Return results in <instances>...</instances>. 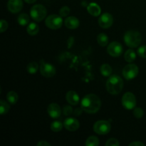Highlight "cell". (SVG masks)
I'll return each instance as SVG.
<instances>
[{"label": "cell", "instance_id": "obj_18", "mask_svg": "<svg viewBox=\"0 0 146 146\" xmlns=\"http://www.w3.org/2000/svg\"><path fill=\"white\" fill-rule=\"evenodd\" d=\"M27 33H28L29 35L35 36L38 33V31H39V27H38V26L37 25L36 23L31 22L27 26Z\"/></svg>", "mask_w": 146, "mask_h": 146}, {"label": "cell", "instance_id": "obj_33", "mask_svg": "<svg viewBox=\"0 0 146 146\" xmlns=\"http://www.w3.org/2000/svg\"><path fill=\"white\" fill-rule=\"evenodd\" d=\"M8 28V23L6 20L1 19L0 21V31L1 33L4 32Z\"/></svg>", "mask_w": 146, "mask_h": 146}, {"label": "cell", "instance_id": "obj_4", "mask_svg": "<svg viewBox=\"0 0 146 146\" xmlns=\"http://www.w3.org/2000/svg\"><path fill=\"white\" fill-rule=\"evenodd\" d=\"M47 14L46 9L41 4H36L33 6L30 11V15L33 20L40 22L45 19Z\"/></svg>", "mask_w": 146, "mask_h": 146}, {"label": "cell", "instance_id": "obj_2", "mask_svg": "<svg viewBox=\"0 0 146 146\" xmlns=\"http://www.w3.org/2000/svg\"><path fill=\"white\" fill-rule=\"evenodd\" d=\"M124 83L122 78L118 75L110 76L106 81V89L111 95H118L123 88Z\"/></svg>", "mask_w": 146, "mask_h": 146}, {"label": "cell", "instance_id": "obj_22", "mask_svg": "<svg viewBox=\"0 0 146 146\" xmlns=\"http://www.w3.org/2000/svg\"><path fill=\"white\" fill-rule=\"evenodd\" d=\"M30 19L29 17L27 14L26 13H23L21 14L20 15L18 16V18H17V21H18L19 24L21 26H26L29 23Z\"/></svg>", "mask_w": 146, "mask_h": 146}, {"label": "cell", "instance_id": "obj_21", "mask_svg": "<svg viewBox=\"0 0 146 146\" xmlns=\"http://www.w3.org/2000/svg\"><path fill=\"white\" fill-rule=\"evenodd\" d=\"M97 41L101 46H106L108 44V37L104 33H101L97 36Z\"/></svg>", "mask_w": 146, "mask_h": 146}, {"label": "cell", "instance_id": "obj_29", "mask_svg": "<svg viewBox=\"0 0 146 146\" xmlns=\"http://www.w3.org/2000/svg\"><path fill=\"white\" fill-rule=\"evenodd\" d=\"M70 14V8L68 7H61L59 11V15L62 17H66Z\"/></svg>", "mask_w": 146, "mask_h": 146}, {"label": "cell", "instance_id": "obj_31", "mask_svg": "<svg viewBox=\"0 0 146 146\" xmlns=\"http://www.w3.org/2000/svg\"><path fill=\"white\" fill-rule=\"evenodd\" d=\"M119 145V142L115 138H110L106 143V146H118Z\"/></svg>", "mask_w": 146, "mask_h": 146}, {"label": "cell", "instance_id": "obj_28", "mask_svg": "<svg viewBox=\"0 0 146 146\" xmlns=\"http://www.w3.org/2000/svg\"><path fill=\"white\" fill-rule=\"evenodd\" d=\"M133 115L135 118L140 119V118H142L144 115L143 110L141 108H139V107H137V108L135 107V108H134Z\"/></svg>", "mask_w": 146, "mask_h": 146}, {"label": "cell", "instance_id": "obj_1", "mask_svg": "<svg viewBox=\"0 0 146 146\" xmlns=\"http://www.w3.org/2000/svg\"><path fill=\"white\" fill-rule=\"evenodd\" d=\"M101 106L99 97L94 94L86 95L81 101V107L84 111L89 114L96 113Z\"/></svg>", "mask_w": 146, "mask_h": 146}, {"label": "cell", "instance_id": "obj_19", "mask_svg": "<svg viewBox=\"0 0 146 146\" xmlns=\"http://www.w3.org/2000/svg\"><path fill=\"white\" fill-rule=\"evenodd\" d=\"M124 58L128 63H131L134 61L136 58V53L133 49H128L124 54Z\"/></svg>", "mask_w": 146, "mask_h": 146}, {"label": "cell", "instance_id": "obj_35", "mask_svg": "<svg viewBox=\"0 0 146 146\" xmlns=\"http://www.w3.org/2000/svg\"><path fill=\"white\" fill-rule=\"evenodd\" d=\"M37 146H50L51 145H50V143H48V142H46V141H39V142L37 143Z\"/></svg>", "mask_w": 146, "mask_h": 146}, {"label": "cell", "instance_id": "obj_30", "mask_svg": "<svg viewBox=\"0 0 146 146\" xmlns=\"http://www.w3.org/2000/svg\"><path fill=\"white\" fill-rule=\"evenodd\" d=\"M138 55L141 56V58H146V46H142L139 47L137 51Z\"/></svg>", "mask_w": 146, "mask_h": 146}, {"label": "cell", "instance_id": "obj_27", "mask_svg": "<svg viewBox=\"0 0 146 146\" xmlns=\"http://www.w3.org/2000/svg\"><path fill=\"white\" fill-rule=\"evenodd\" d=\"M63 126H64V123H62L61 121H56L51 123L50 128H51V131L54 132H59L62 130Z\"/></svg>", "mask_w": 146, "mask_h": 146}, {"label": "cell", "instance_id": "obj_36", "mask_svg": "<svg viewBox=\"0 0 146 146\" xmlns=\"http://www.w3.org/2000/svg\"><path fill=\"white\" fill-rule=\"evenodd\" d=\"M24 1H25V2L28 3V4H33V3L36 1V0H24Z\"/></svg>", "mask_w": 146, "mask_h": 146}, {"label": "cell", "instance_id": "obj_15", "mask_svg": "<svg viewBox=\"0 0 146 146\" xmlns=\"http://www.w3.org/2000/svg\"><path fill=\"white\" fill-rule=\"evenodd\" d=\"M66 101L71 106H76L79 104L80 98L76 92L74 91H69L66 95Z\"/></svg>", "mask_w": 146, "mask_h": 146}, {"label": "cell", "instance_id": "obj_17", "mask_svg": "<svg viewBox=\"0 0 146 146\" xmlns=\"http://www.w3.org/2000/svg\"><path fill=\"white\" fill-rule=\"evenodd\" d=\"M87 11L91 15L94 17H98L101 14V9L100 6L95 2L90 3L87 7Z\"/></svg>", "mask_w": 146, "mask_h": 146}, {"label": "cell", "instance_id": "obj_23", "mask_svg": "<svg viewBox=\"0 0 146 146\" xmlns=\"http://www.w3.org/2000/svg\"><path fill=\"white\" fill-rule=\"evenodd\" d=\"M7 100L10 104H15L18 101V94L14 91H9L7 95Z\"/></svg>", "mask_w": 146, "mask_h": 146}, {"label": "cell", "instance_id": "obj_8", "mask_svg": "<svg viewBox=\"0 0 146 146\" xmlns=\"http://www.w3.org/2000/svg\"><path fill=\"white\" fill-rule=\"evenodd\" d=\"M138 66L133 64H130L125 66L122 71L123 76L127 80H132L138 76Z\"/></svg>", "mask_w": 146, "mask_h": 146}, {"label": "cell", "instance_id": "obj_16", "mask_svg": "<svg viewBox=\"0 0 146 146\" xmlns=\"http://www.w3.org/2000/svg\"><path fill=\"white\" fill-rule=\"evenodd\" d=\"M65 26L70 29H76L79 27V20L75 17H68L64 21Z\"/></svg>", "mask_w": 146, "mask_h": 146}, {"label": "cell", "instance_id": "obj_5", "mask_svg": "<svg viewBox=\"0 0 146 146\" xmlns=\"http://www.w3.org/2000/svg\"><path fill=\"white\" fill-rule=\"evenodd\" d=\"M45 24L48 29L56 30L62 27L63 19L61 16L56 14H51L46 18Z\"/></svg>", "mask_w": 146, "mask_h": 146}, {"label": "cell", "instance_id": "obj_13", "mask_svg": "<svg viewBox=\"0 0 146 146\" xmlns=\"http://www.w3.org/2000/svg\"><path fill=\"white\" fill-rule=\"evenodd\" d=\"M64 126L68 131H76L79 128L80 123L76 118L70 117V118H67L64 121Z\"/></svg>", "mask_w": 146, "mask_h": 146}, {"label": "cell", "instance_id": "obj_24", "mask_svg": "<svg viewBox=\"0 0 146 146\" xmlns=\"http://www.w3.org/2000/svg\"><path fill=\"white\" fill-rule=\"evenodd\" d=\"M10 106L7 101L1 99L0 101V114L1 115H4L7 114L9 111Z\"/></svg>", "mask_w": 146, "mask_h": 146}, {"label": "cell", "instance_id": "obj_14", "mask_svg": "<svg viewBox=\"0 0 146 146\" xmlns=\"http://www.w3.org/2000/svg\"><path fill=\"white\" fill-rule=\"evenodd\" d=\"M47 112H48V115L51 118H54V119H56V118H59L61 115V108L57 104H51L48 105V108H47Z\"/></svg>", "mask_w": 146, "mask_h": 146}, {"label": "cell", "instance_id": "obj_20", "mask_svg": "<svg viewBox=\"0 0 146 146\" xmlns=\"http://www.w3.org/2000/svg\"><path fill=\"white\" fill-rule=\"evenodd\" d=\"M100 71H101V74H102L104 76L108 77L111 75V74H112L113 69L109 64H103V65H101V68H100Z\"/></svg>", "mask_w": 146, "mask_h": 146}, {"label": "cell", "instance_id": "obj_11", "mask_svg": "<svg viewBox=\"0 0 146 146\" xmlns=\"http://www.w3.org/2000/svg\"><path fill=\"white\" fill-rule=\"evenodd\" d=\"M113 23V16L109 13H104L98 19V24L103 29H108Z\"/></svg>", "mask_w": 146, "mask_h": 146}, {"label": "cell", "instance_id": "obj_10", "mask_svg": "<svg viewBox=\"0 0 146 146\" xmlns=\"http://www.w3.org/2000/svg\"><path fill=\"white\" fill-rule=\"evenodd\" d=\"M123 48L122 45L118 41H113L108 44L107 48V52L113 57H118L123 54Z\"/></svg>", "mask_w": 146, "mask_h": 146}, {"label": "cell", "instance_id": "obj_26", "mask_svg": "<svg viewBox=\"0 0 146 146\" xmlns=\"http://www.w3.org/2000/svg\"><path fill=\"white\" fill-rule=\"evenodd\" d=\"M85 145L86 146H98L99 145V140L96 136L92 135L87 138Z\"/></svg>", "mask_w": 146, "mask_h": 146}, {"label": "cell", "instance_id": "obj_34", "mask_svg": "<svg viewBox=\"0 0 146 146\" xmlns=\"http://www.w3.org/2000/svg\"><path fill=\"white\" fill-rule=\"evenodd\" d=\"M134 145H138V146H144L145 144L142 142H140V141H134V142L131 143L129 144V146H134Z\"/></svg>", "mask_w": 146, "mask_h": 146}, {"label": "cell", "instance_id": "obj_6", "mask_svg": "<svg viewBox=\"0 0 146 146\" xmlns=\"http://www.w3.org/2000/svg\"><path fill=\"white\" fill-rule=\"evenodd\" d=\"M111 125L110 123L104 120L96 121L94 125V131L98 135H106L111 131Z\"/></svg>", "mask_w": 146, "mask_h": 146}, {"label": "cell", "instance_id": "obj_32", "mask_svg": "<svg viewBox=\"0 0 146 146\" xmlns=\"http://www.w3.org/2000/svg\"><path fill=\"white\" fill-rule=\"evenodd\" d=\"M71 106H65L63 108V113L66 116L71 115L73 113V108Z\"/></svg>", "mask_w": 146, "mask_h": 146}, {"label": "cell", "instance_id": "obj_25", "mask_svg": "<svg viewBox=\"0 0 146 146\" xmlns=\"http://www.w3.org/2000/svg\"><path fill=\"white\" fill-rule=\"evenodd\" d=\"M27 72L30 74H34L38 71V64L35 61H32V62L29 63L27 65Z\"/></svg>", "mask_w": 146, "mask_h": 146}, {"label": "cell", "instance_id": "obj_7", "mask_svg": "<svg viewBox=\"0 0 146 146\" xmlns=\"http://www.w3.org/2000/svg\"><path fill=\"white\" fill-rule=\"evenodd\" d=\"M121 102L123 108L127 110L134 109L136 106V98L135 95L131 92H127L124 94Z\"/></svg>", "mask_w": 146, "mask_h": 146}, {"label": "cell", "instance_id": "obj_3", "mask_svg": "<svg viewBox=\"0 0 146 146\" xmlns=\"http://www.w3.org/2000/svg\"><path fill=\"white\" fill-rule=\"evenodd\" d=\"M124 42L130 48H136L142 41V36L138 31L130 30L124 34Z\"/></svg>", "mask_w": 146, "mask_h": 146}, {"label": "cell", "instance_id": "obj_9", "mask_svg": "<svg viewBox=\"0 0 146 146\" xmlns=\"http://www.w3.org/2000/svg\"><path fill=\"white\" fill-rule=\"evenodd\" d=\"M56 70L54 65L48 63L44 62V61H41L40 65V73L43 76L46 78H51L56 74Z\"/></svg>", "mask_w": 146, "mask_h": 146}, {"label": "cell", "instance_id": "obj_12", "mask_svg": "<svg viewBox=\"0 0 146 146\" xmlns=\"http://www.w3.org/2000/svg\"><path fill=\"white\" fill-rule=\"evenodd\" d=\"M7 8L10 12L17 14L21 11L23 8L22 0H9L7 3Z\"/></svg>", "mask_w": 146, "mask_h": 146}]
</instances>
